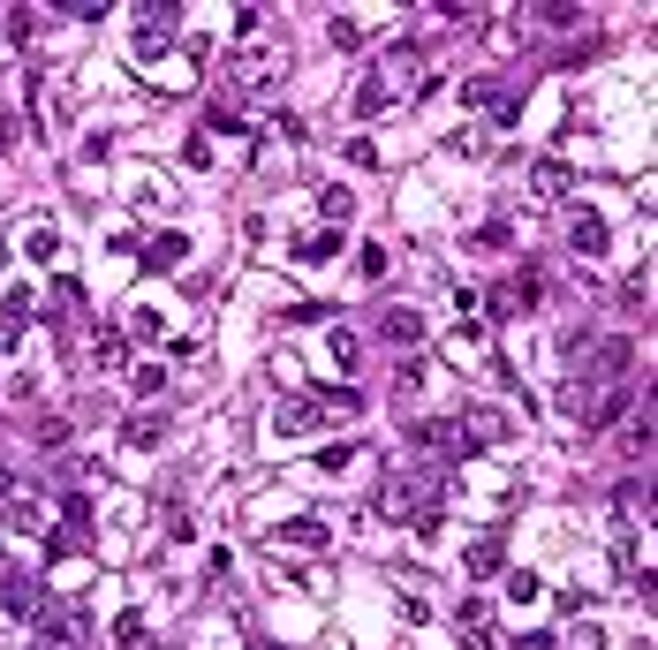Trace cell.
<instances>
[{
	"mask_svg": "<svg viewBox=\"0 0 658 650\" xmlns=\"http://www.w3.org/2000/svg\"><path fill=\"white\" fill-rule=\"evenodd\" d=\"M628 363H636V341H606L598 356H575V371H598V378H628Z\"/></svg>",
	"mask_w": 658,
	"mask_h": 650,
	"instance_id": "obj_4",
	"label": "cell"
},
{
	"mask_svg": "<svg viewBox=\"0 0 658 650\" xmlns=\"http://www.w3.org/2000/svg\"><path fill=\"white\" fill-rule=\"evenodd\" d=\"M333 250H341V235H303V242H295V257H303V265H326Z\"/></svg>",
	"mask_w": 658,
	"mask_h": 650,
	"instance_id": "obj_18",
	"label": "cell"
},
{
	"mask_svg": "<svg viewBox=\"0 0 658 650\" xmlns=\"http://www.w3.org/2000/svg\"><path fill=\"white\" fill-rule=\"evenodd\" d=\"M568 250H575V257H606V250H613L606 220H598L590 205H575V212H568Z\"/></svg>",
	"mask_w": 658,
	"mask_h": 650,
	"instance_id": "obj_1",
	"label": "cell"
},
{
	"mask_svg": "<svg viewBox=\"0 0 658 650\" xmlns=\"http://www.w3.org/2000/svg\"><path fill=\"white\" fill-rule=\"evenodd\" d=\"M53 250H61V242H53L46 227H31V235H23V257H31V265H53Z\"/></svg>",
	"mask_w": 658,
	"mask_h": 650,
	"instance_id": "obj_20",
	"label": "cell"
},
{
	"mask_svg": "<svg viewBox=\"0 0 658 650\" xmlns=\"http://www.w3.org/2000/svg\"><path fill=\"white\" fill-rule=\"evenodd\" d=\"M318 205H326V220H333V227H348V220H356V197H348L341 182H326V189H318Z\"/></svg>",
	"mask_w": 658,
	"mask_h": 650,
	"instance_id": "obj_14",
	"label": "cell"
},
{
	"mask_svg": "<svg viewBox=\"0 0 658 650\" xmlns=\"http://www.w3.org/2000/svg\"><path fill=\"white\" fill-rule=\"evenodd\" d=\"M182 257H190V235H159V242H144V265H159V273H167V265H182Z\"/></svg>",
	"mask_w": 658,
	"mask_h": 650,
	"instance_id": "obj_10",
	"label": "cell"
},
{
	"mask_svg": "<svg viewBox=\"0 0 658 650\" xmlns=\"http://www.w3.org/2000/svg\"><path fill=\"white\" fill-rule=\"evenodd\" d=\"M91 356H99V371H122V333H99V341H91Z\"/></svg>",
	"mask_w": 658,
	"mask_h": 650,
	"instance_id": "obj_21",
	"label": "cell"
},
{
	"mask_svg": "<svg viewBox=\"0 0 658 650\" xmlns=\"http://www.w3.org/2000/svg\"><path fill=\"white\" fill-rule=\"evenodd\" d=\"M129 446H137V454H152L159 439H167V416H129V431H122Z\"/></svg>",
	"mask_w": 658,
	"mask_h": 650,
	"instance_id": "obj_11",
	"label": "cell"
},
{
	"mask_svg": "<svg viewBox=\"0 0 658 650\" xmlns=\"http://www.w3.org/2000/svg\"><path fill=\"white\" fill-rule=\"evenodd\" d=\"M379 333H386L394 348H416V341H424V318H416V310H386V325H379Z\"/></svg>",
	"mask_w": 658,
	"mask_h": 650,
	"instance_id": "obj_8",
	"label": "cell"
},
{
	"mask_svg": "<svg viewBox=\"0 0 658 650\" xmlns=\"http://www.w3.org/2000/svg\"><path fill=\"white\" fill-rule=\"evenodd\" d=\"M621 507H628V514H643V522H651V477H628V484H621Z\"/></svg>",
	"mask_w": 658,
	"mask_h": 650,
	"instance_id": "obj_19",
	"label": "cell"
},
{
	"mask_svg": "<svg viewBox=\"0 0 658 650\" xmlns=\"http://www.w3.org/2000/svg\"><path fill=\"white\" fill-rule=\"evenodd\" d=\"M144 635H152V620H144L137 605H129V613L114 620V643H122V650H144Z\"/></svg>",
	"mask_w": 658,
	"mask_h": 650,
	"instance_id": "obj_16",
	"label": "cell"
},
{
	"mask_svg": "<svg viewBox=\"0 0 658 650\" xmlns=\"http://www.w3.org/2000/svg\"><path fill=\"white\" fill-rule=\"evenodd\" d=\"M129 386H137L144 401H159V394H167V371H159V363H137V371H129Z\"/></svg>",
	"mask_w": 658,
	"mask_h": 650,
	"instance_id": "obj_17",
	"label": "cell"
},
{
	"mask_svg": "<svg viewBox=\"0 0 658 650\" xmlns=\"http://www.w3.org/2000/svg\"><path fill=\"white\" fill-rule=\"evenodd\" d=\"M23 325H31V295H8V303H0V348H16Z\"/></svg>",
	"mask_w": 658,
	"mask_h": 650,
	"instance_id": "obj_7",
	"label": "cell"
},
{
	"mask_svg": "<svg viewBox=\"0 0 658 650\" xmlns=\"http://www.w3.org/2000/svg\"><path fill=\"white\" fill-rule=\"evenodd\" d=\"M621 303H628V310H643V303H651V273H628V288H621Z\"/></svg>",
	"mask_w": 658,
	"mask_h": 650,
	"instance_id": "obj_24",
	"label": "cell"
},
{
	"mask_svg": "<svg viewBox=\"0 0 658 650\" xmlns=\"http://www.w3.org/2000/svg\"><path fill=\"white\" fill-rule=\"evenodd\" d=\"M205 129H227V137H235V129H243V114H235V106H227V99H212V114H205Z\"/></svg>",
	"mask_w": 658,
	"mask_h": 650,
	"instance_id": "obj_22",
	"label": "cell"
},
{
	"mask_svg": "<svg viewBox=\"0 0 658 650\" xmlns=\"http://www.w3.org/2000/svg\"><path fill=\"white\" fill-rule=\"evenodd\" d=\"M31 446L38 454H61L69 446V416H31Z\"/></svg>",
	"mask_w": 658,
	"mask_h": 650,
	"instance_id": "obj_9",
	"label": "cell"
},
{
	"mask_svg": "<svg viewBox=\"0 0 658 650\" xmlns=\"http://www.w3.org/2000/svg\"><path fill=\"white\" fill-rule=\"evenodd\" d=\"M386 76H416V46H394V53H386Z\"/></svg>",
	"mask_w": 658,
	"mask_h": 650,
	"instance_id": "obj_26",
	"label": "cell"
},
{
	"mask_svg": "<svg viewBox=\"0 0 658 650\" xmlns=\"http://www.w3.org/2000/svg\"><path fill=\"white\" fill-rule=\"evenodd\" d=\"M0 605H8L16 620H38V613H46V598H38V582L23 575V567H0Z\"/></svg>",
	"mask_w": 658,
	"mask_h": 650,
	"instance_id": "obj_2",
	"label": "cell"
},
{
	"mask_svg": "<svg viewBox=\"0 0 658 650\" xmlns=\"http://www.w3.org/2000/svg\"><path fill=\"white\" fill-rule=\"evenodd\" d=\"M462 106H492V114H500V106H507V91L492 84V76H469V84H462Z\"/></svg>",
	"mask_w": 658,
	"mask_h": 650,
	"instance_id": "obj_15",
	"label": "cell"
},
{
	"mask_svg": "<svg viewBox=\"0 0 658 650\" xmlns=\"http://www.w3.org/2000/svg\"><path fill=\"white\" fill-rule=\"evenodd\" d=\"M53 310H84V288H76V280H69V273L53 280Z\"/></svg>",
	"mask_w": 658,
	"mask_h": 650,
	"instance_id": "obj_23",
	"label": "cell"
},
{
	"mask_svg": "<svg viewBox=\"0 0 658 650\" xmlns=\"http://www.w3.org/2000/svg\"><path fill=\"white\" fill-rule=\"evenodd\" d=\"M621 446H628V454H651V416H643V424H628Z\"/></svg>",
	"mask_w": 658,
	"mask_h": 650,
	"instance_id": "obj_25",
	"label": "cell"
},
{
	"mask_svg": "<svg viewBox=\"0 0 658 650\" xmlns=\"http://www.w3.org/2000/svg\"><path fill=\"white\" fill-rule=\"evenodd\" d=\"M318 424H326V409H318V401H288V409L273 416L280 439H303V431H318Z\"/></svg>",
	"mask_w": 658,
	"mask_h": 650,
	"instance_id": "obj_5",
	"label": "cell"
},
{
	"mask_svg": "<svg viewBox=\"0 0 658 650\" xmlns=\"http://www.w3.org/2000/svg\"><path fill=\"white\" fill-rule=\"evenodd\" d=\"M537 189H545V197H568V189H575L568 159H537Z\"/></svg>",
	"mask_w": 658,
	"mask_h": 650,
	"instance_id": "obj_13",
	"label": "cell"
},
{
	"mask_svg": "<svg viewBox=\"0 0 658 650\" xmlns=\"http://www.w3.org/2000/svg\"><path fill=\"white\" fill-rule=\"evenodd\" d=\"M273 545H288V552H326L333 530H326V522H311V514H295V522H280V530H273Z\"/></svg>",
	"mask_w": 658,
	"mask_h": 650,
	"instance_id": "obj_3",
	"label": "cell"
},
{
	"mask_svg": "<svg viewBox=\"0 0 658 650\" xmlns=\"http://www.w3.org/2000/svg\"><path fill=\"white\" fill-rule=\"evenodd\" d=\"M8 492H16V477H8V469H0V499H8Z\"/></svg>",
	"mask_w": 658,
	"mask_h": 650,
	"instance_id": "obj_27",
	"label": "cell"
},
{
	"mask_svg": "<svg viewBox=\"0 0 658 650\" xmlns=\"http://www.w3.org/2000/svg\"><path fill=\"white\" fill-rule=\"evenodd\" d=\"M462 567H469V575H500V567H507V545H500V537H469Z\"/></svg>",
	"mask_w": 658,
	"mask_h": 650,
	"instance_id": "obj_6",
	"label": "cell"
},
{
	"mask_svg": "<svg viewBox=\"0 0 658 650\" xmlns=\"http://www.w3.org/2000/svg\"><path fill=\"white\" fill-rule=\"evenodd\" d=\"M386 99H394V84H386V76H371V84L356 91V121H379V114H386Z\"/></svg>",
	"mask_w": 658,
	"mask_h": 650,
	"instance_id": "obj_12",
	"label": "cell"
}]
</instances>
